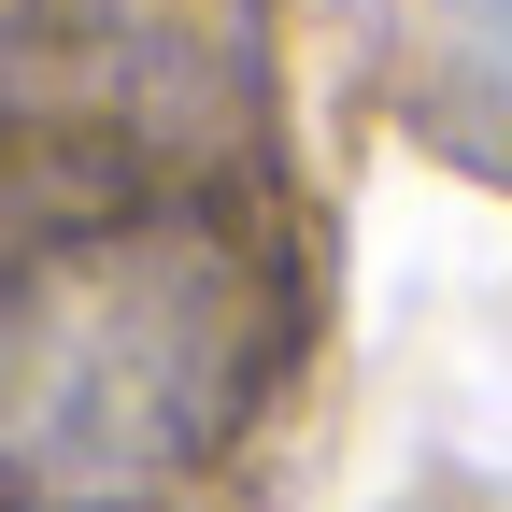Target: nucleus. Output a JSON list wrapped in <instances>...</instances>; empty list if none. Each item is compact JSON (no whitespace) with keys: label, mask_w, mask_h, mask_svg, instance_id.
I'll use <instances>...</instances> for the list:
<instances>
[{"label":"nucleus","mask_w":512,"mask_h":512,"mask_svg":"<svg viewBox=\"0 0 512 512\" xmlns=\"http://www.w3.org/2000/svg\"><path fill=\"white\" fill-rule=\"evenodd\" d=\"M470 29H484V57H512V0H470Z\"/></svg>","instance_id":"2"},{"label":"nucleus","mask_w":512,"mask_h":512,"mask_svg":"<svg viewBox=\"0 0 512 512\" xmlns=\"http://www.w3.org/2000/svg\"><path fill=\"white\" fill-rule=\"evenodd\" d=\"M285 313L228 214H114L0 271V484L43 512L157 498L242 427Z\"/></svg>","instance_id":"1"}]
</instances>
